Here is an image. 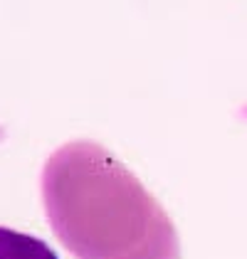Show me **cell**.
I'll use <instances>...</instances> for the list:
<instances>
[{"label": "cell", "instance_id": "cell-1", "mask_svg": "<svg viewBox=\"0 0 247 259\" xmlns=\"http://www.w3.org/2000/svg\"><path fill=\"white\" fill-rule=\"evenodd\" d=\"M42 202L77 259H181V239L161 202L94 141L60 146L42 168Z\"/></svg>", "mask_w": 247, "mask_h": 259}, {"label": "cell", "instance_id": "cell-2", "mask_svg": "<svg viewBox=\"0 0 247 259\" xmlns=\"http://www.w3.org/2000/svg\"><path fill=\"white\" fill-rule=\"evenodd\" d=\"M0 259H60L57 252L40 237L0 227Z\"/></svg>", "mask_w": 247, "mask_h": 259}]
</instances>
